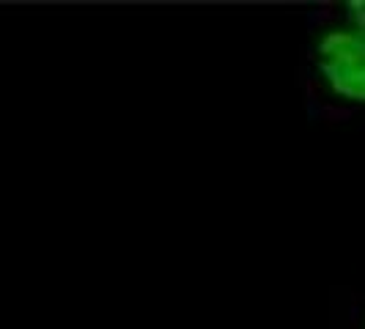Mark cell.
Returning <instances> with one entry per match:
<instances>
[{
    "label": "cell",
    "mask_w": 365,
    "mask_h": 329,
    "mask_svg": "<svg viewBox=\"0 0 365 329\" xmlns=\"http://www.w3.org/2000/svg\"><path fill=\"white\" fill-rule=\"evenodd\" d=\"M302 91L316 121H365V28L341 3L308 11Z\"/></svg>",
    "instance_id": "obj_1"
},
{
    "label": "cell",
    "mask_w": 365,
    "mask_h": 329,
    "mask_svg": "<svg viewBox=\"0 0 365 329\" xmlns=\"http://www.w3.org/2000/svg\"><path fill=\"white\" fill-rule=\"evenodd\" d=\"M357 329H365V302H363V310L357 315Z\"/></svg>",
    "instance_id": "obj_2"
}]
</instances>
